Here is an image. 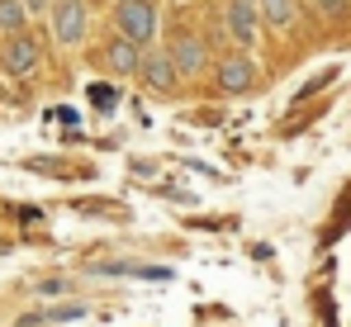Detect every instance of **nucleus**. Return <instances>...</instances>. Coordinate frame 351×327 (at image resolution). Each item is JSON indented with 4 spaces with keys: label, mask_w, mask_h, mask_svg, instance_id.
I'll return each instance as SVG.
<instances>
[{
    "label": "nucleus",
    "mask_w": 351,
    "mask_h": 327,
    "mask_svg": "<svg viewBox=\"0 0 351 327\" xmlns=\"http://www.w3.org/2000/svg\"><path fill=\"white\" fill-rule=\"evenodd\" d=\"M114 29H119V38H128L138 48L157 43V29H162L157 0H114Z\"/></svg>",
    "instance_id": "f257e3e1"
},
{
    "label": "nucleus",
    "mask_w": 351,
    "mask_h": 327,
    "mask_svg": "<svg viewBox=\"0 0 351 327\" xmlns=\"http://www.w3.org/2000/svg\"><path fill=\"white\" fill-rule=\"evenodd\" d=\"M167 53H171L176 71H180V81H195V76H204V71L214 66L204 34H195V29H176L171 38H167Z\"/></svg>",
    "instance_id": "f03ea898"
},
{
    "label": "nucleus",
    "mask_w": 351,
    "mask_h": 327,
    "mask_svg": "<svg viewBox=\"0 0 351 327\" xmlns=\"http://www.w3.org/2000/svg\"><path fill=\"white\" fill-rule=\"evenodd\" d=\"M214 81H219L223 95H247L256 86V62L247 53H223L214 62Z\"/></svg>",
    "instance_id": "7ed1b4c3"
},
{
    "label": "nucleus",
    "mask_w": 351,
    "mask_h": 327,
    "mask_svg": "<svg viewBox=\"0 0 351 327\" xmlns=\"http://www.w3.org/2000/svg\"><path fill=\"white\" fill-rule=\"evenodd\" d=\"M86 29H90V10H86V0H62L58 10H53V34H58V43H81L86 38Z\"/></svg>",
    "instance_id": "20e7f679"
},
{
    "label": "nucleus",
    "mask_w": 351,
    "mask_h": 327,
    "mask_svg": "<svg viewBox=\"0 0 351 327\" xmlns=\"http://www.w3.org/2000/svg\"><path fill=\"white\" fill-rule=\"evenodd\" d=\"M223 24H228V34L237 38V48H252L256 34H261V10H256V0H228Z\"/></svg>",
    "instance_id": "39448f33"
},
{
    "label": "nucleus",
    "mask_w": 351,
    "mask_h": 327,
    "mask_svg": "<svg viewBox=\"0 0 351 327\" xmlns=\"http://www.w3.org/2000/svg\"><path fill=\"white\" fill-rule=\"evenodd\" d=\"M143 86L147 90H157V95H176V86H180V71H176L171 53H143Z\"/></svg>",
    "instance_id": "423d86ee"
},
{
    "label": "nucleus",
    "mask_w": 351,
    "mask_h": 327,
    "mask_svg": "<svg viewBox=\"0 0 351 327\" xmlns=\"http://www.w3.org/2000/svg\"><path fill=\"white\" fill-rule=\"evenodd\" d=\"M100 62H105L114 76H138V71H143V48L128 43V38H110L105 53H100Z\"/></svg>",
    "instance_id": "0eeeda50"
},
{
    "label": "nucleus",
    "mask_w": 351,
    "mask_h": 327,
    "mask_svg": "<svg viewBox=\"0 0 351 327\" xmlns=\"http://www.w3.org/2000/svg\"><path fill=\"white\" fill-rule=\"evenodd\" d=\"M38 57H43V53H38V43L19 34V38H10V43H5L0 62H5V71H10V76H29V71L38 66Z\"/></svg>",
    "instance_id": "6e6552de"
},
{
    "label": "nucleus",
    "mask_w": 351,
    "mask_h": 327,
    "mask_svg": "<svg viewBox=\"0 0 351 327\" xmlns=\"http://www.w3.org/2000/svg\"><path fill=\"white\" fill-rule=\"evenodd\" d=\"M256 10H261V24H271L276 34L294 29V19H299V5L294 0H256Z\"/></svg>",
    "instance_id": "1a4fd4ad"
},
{
    "label": "nucleus",
    "mask_w": 351,
    "mask_h": 327,
    "mask_svg": "<svg viewBox=\"0 0 351 327\" xmlns=\"http://www.w3.org/2000/svg\"><path fill=\"white\" fill-rule=\"evenodd\" d=\"M24 24H29V5H24V0H0V34L19 38Z\"/></svg>",
    "instance_id": "9d476101"
},
{
    "label": "nucleus",
    "mask_w": 351,
    "mask_h": 327,
    "mask_svg": "<svg viewBox=\"0 0 351 327\" xmlns=\"http://www.w3.org/2000/svg\"><path fill=\"white\" fill-rule=\"evenodd\" d=\"M313 5H318L328 19H347L351 14V0H313Z\"/></svg>",
    "instance_id": "9b49d317"
},
{
    "label": "nucleus",
    "mask_w": 351,
    "mask_h": 327,
    "mask_svg": "<svg viewBox=\"0 0 351 327\" xmlns=\"http://www.w3.org/2000/svg\"><path fill=\"white\" fill-rule=\"evenodd\" d=\"M43 318H53V323H71V318H86V308H81V304H66V308H53V313H43Z\"/></svg>",
    "instance_id": "f8f14e48"
},
{
    "label": "nucleus",
    "mask_w": 351,
    "mask_h": 327,
    "mask_svg": "<svg viewBox=\"0 0 351 327\" xmlns=\"http://www.w3.org/2000/svg\"><path fill=\"white\" fill-rule=\"evenodd\" d=\"M90 100H95L100 109H110L114 105V90H110V86H90Z\"/></svg>",
    "instance_id": "ddd939ff"
},
{
    "label": "nucleus",
    "mask_w": 351,
    "mask_h": 327,
    "mask_svg": "<svg viewBox=\"0 0 351 327\" xmlns=\"http://www.w3.org/2000/svg\"><path fill=\"white\" fill-rule=\"evenodd\" d=\"M53 5H62V0H53Z\"/></svg>",
    "instance_id": "4468645a"
}]
</instances>
